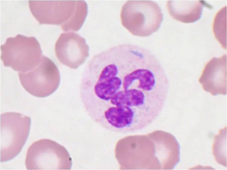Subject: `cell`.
Wrapping results in <instances>:
<instances>
[{
	"mask_svg": "<svg viewBox=\"0 0 227 170\" xmlns=\"http://www.w3.org/2000/svg\"><path fill=\"white\" fill-rule=\"evenodd\" d=\"M30 10L40 24L60 25L64 31L81 27L88 9L84 1H28Z\"/></svg>",
	"mask_w": 227,
	"mask_h": 170,
	"instance_id": "6da1fadb",
	"label": "cell"
},
{
	"mask_svg": "<svg viewBox=\"0 0 227 170\" xmlns=\"http://www.w3.org/2000/svg\"><path fill=\"white\" fill-rule=\"evenodd\" d=\"M123 26L132 35L147 37L157 32L163 20L158 5L152 1H128L120 14Z\"/></svg>",
	"mask_w": 227,
	"mask_h": 170,
	"instance_id": "7a4b0ae2",
	"label": "cell"
},
{
	"mask_svg": "<svg viewBox=\"0 0 227 170\" xmlns=\"http://www.w3.org/2000/svg\"><path fill=\"white\" fill-rule=\"evenodd\" d=\"M204 1L199 0H172L167 1L168 12L174 19L181 22L189 23L199 20L202 15Z\"/></svg>",
	"mask_w": 227,
	"mask_h": 170,
	"instance_id": "9c48e42d",
	"label": "cell"
},
{
	"mask_svg": "<svg viewBox=\"0 0 227 170\" xmlns=\"http://www.w3.org/2000/svg\"><path fill=\"white\" fill-rule=\"evenodd\" d=\"M25 165L28 170H67L71 168L72 160L63 146L51 140L42 139L28 147Z\"/></svg>",
	"mask_w": 227,
	"mask_h": 170,
	"instance_id": "5b68a950",
	"label": "cell"
},
{
	"mask_svg": "<svg viewBox=\"0 0 227 170\" xmlns=\"http://www.w3.org/2000/svg\"><path fill=\"white\" fill-rule=\"evenodd\" d=\"M89 49L84 38L77 33L69 32L60 35L55 43L54 49L61 63L75 69L89 56Z\"/></svg>",
	"mask_w": 227,
	"mask_h": 170,
	"instance_id": "52a82bcc",
	"label": "cell"
},
{
	"mask_svg": "<svg viewBox=\"0 0 227 170\" xmlns=\"http://www.w3.org/2000/svg\"><path fill=\"white\" fill-rule=\"evenodd\" d=\"M226 54L212 58L205 65L199 78L203 89L214 96L226 94Z\"/></svg>",
	"mask_w": 227,
	"mask_h": 170,
	"instance_id": "ba28073f",
	"label": "cell"
},
{
	"mask_svg": "<svg viewBox=\"0 0 227 170\" xmlns=\"http://www.w3.org/2000/svg\"><path fill=\"white\" fill-rule=\"evenodd\" d=\"M31 118L21 113H3L0 116V162H6L20 153L28 137Z\"/></svg>",
	"mask_w": 227,
	"mask_h": 170,
	"instance_id": "277c9868",
	"label": "cell"
},
{
	"mask_svg": "<svg viewBox=\"0 0 227 170\" xmlns=\"http://www.w3.org/2000/svg\"><path fill=\"white\" fill-rule=\"evenodd\" d=\"M21 83L25 90L35 96L43 98L53 93L60 81L59 71L55 63L43 55L38 64L25 72H19Z\"/></svg>",
	"mask_w": 227,
	"mask_h": 170,
	"instance_id": "8992f818",
	"label": "cell"
},
{
	"mask_svg": "<svg viewBox=\"0 0 227 170\" xmlns=\"http://www.w3.org/2000/svg\"><path fill=\"white\" fill-rule=\"evenodd\" d=\"M226 6L220 10L214 18L213 30L214 36L222 47L226 49Z\"/></svg>",
	"mask_w": 227,
	"mask_h": 170,
	"instance_id": "30bf717a",
	"label": "cell"
},
{
	"mask_svg": "<svg viewBox=\"0 0 227 170\" xmlns=\"http://www.w3.org/2000/svg\"><path fill=\"white\" fill-rule=\"evenodd\" d=\"M0 48L4 65L19 72L32 69L38 64L42 57L40 43L33 36L18 34L9 37Z\"/></svg>",
	"mask_w": 227,
	"mask_h": 170,
	"instance_id": "3957f363",
	"label": "cell"
}]
</instances>
